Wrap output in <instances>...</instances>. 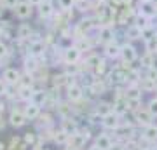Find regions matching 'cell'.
<instances>
[{
	"instance_id": "obj_1",
	"label": "cell",
	"mask_w": 157,
	"mask_h": 150,
	"mask_svg": "<svg viewBox=\"0 0 157 150\" xmlns=\"http://www.w3.org/2000/svg\"><path fill=\"white\" fill-rule=\"evenodd\" d=\"M32 14H33V6L30 4L28 0H21L16 6V9H14V16H16L17 19H21V21L32 17Z\"/></svg>"
},
{
	"instance_id": "obj_2",
	"label": "cell",
	"mask_w": 157,
	"mask_h": 150,
	"mask_svg": "<svg viewBox=\"0 0 157 150\" xmlns=\"http://www.w3.org/2000/svg\"><path fill=\"white\" fill-rule=\"evenodd\" d=\"M121 58L122 61H128V63H135L136 58H138V52H136L135 45L131 42H126V44L121 45Z\"/></svg>"
},
{
	"instance_id": "obj_3",
	"label": "cell",
	"mask_w": 157,
	"mask_h": 150,
	"mask_svg": "<svg viewBox=\"0 0 157 150\" xmlns=\"http://www.w3.org/2000/svg\"><path fill=\"white\" fill-rule=\"evenodd\" d=\"M80 54H82V51L78 49L77 45H72L68 49H63V61H65V65H68V63H78Z\"/></svg>"
},
{
	"instance_id": "obj_4",
	"label": "cell",
	"mask_w": 157,
	"mask_h": 150,
	"mask_svg": "<svg viewBox=\"0 0 157 150\" xmlns=\"http://www.w3.org/2000/svg\"><path fill=\"white\" fill-rule=\"evenodd\" d=\"M101 126L105 129H119V126H121V115L115 113V112H110L108 115L103 117Z\"/></svg>"
},
{
	"instance_id": "obj_5",
	"label": "cell",
	"mask_w": 157,
	"mask_h": 150,
	"mask_svg": "<svg viewBox=\"0 0 157 150\" xmlns=\"http://www.w3.org/2000/svg\"><path fill=\"white\" fill-rule=\"evenodd\" d=\"M138 9H140V14H145L148 17L157 14V7H155V2L154 0H140Z\"/></svg>"
},
{
	"instance_id": "obj_6",
	"label": "cell",
	"mask_w": 157,
	"mask_h": 150,
	"mask_svg": "<svg viewBox=\"0 0 157 150\" xmlns=\"http://www.w3.org/2000/svg\"><path fill=\"white\" fill-rule=\"evenodd\" d=\"M2 79H4L6 84H9V86H16V84H19V80H21V73L17 72L16 68H6L4 73H2Z\"/></svg>"
},
{
	"instance_id": "obj_7",
	"label": "cell",
	"mask_w": 157,
	"mask_h": 150,
	"mask_svg": "<svg viewBox=\"0 0 157 150\" xmlns=\"http://www.w3.org/2000/svg\"><path fill=\"white\" fill-rule=\"evenodd\" d=\"M135 121L138 124H140V126H143V128H145V126H148V124H150V121H152V113L150 112H148V108H136L135 110Z\"/></svg>"
},
{
	"instance_id": "obj_8",
	"label": "cell",
	"mask_w": 157,
	"mask_h": 150,
	"mask_svg": "<svg viewBox=\"0 0 157 150\" xmlns=\"http://www.w3.org/2000/svg\"><path fill=\"white\" fill-rule=\"evenodd\" d=\"M47 51V45H45L44 40H35L30 44V49H28V54L33 56V58H42Z\"/></svg>"
},
{
	"instance_id": "obj_9",
	"label": "cell",
	"mask_w": 157,
	"mask_h": 150,
	"mask_svg": "<svg viewBox=\"0 0 157 150\" xmlns=\"http://www.w3.org/2000/svg\"><path fill=\"white\" fill-rule=\"evenodd\" d=\"M82 96H84V89L80 87L78 84H72V86H68L67 87V98L73 103H77V101L82 100Z\"/></svg>"
},
{
	"instance_id": "obj_10",
	"label": "cell",
	"mask_w": 157,
	"mask_h": 150,
	"mask_svg": "<svg viewBox=\"0 0 157 150\" xmlns=\"http://www.w3.org/2000/svg\"><path fill=\"white\" fill-rule=\"evenodd\" d=\"M26 115H25V112L21 110H12L11 115H9V124H11L12 128H21L26 124Z\"/></svg>"
},
{
	"instance_id": "obj_11",
	"label": "cell",
	"mask_w": 157,
	"mask_h": 150,
	"mask_svg": "<svg viewBox=\"0 0 157 150\" xmlns=\"http://www.w3.org/2000/svg\"><path fill=\"white\" fill-rule=\"evenodd\" d=\"M25 115H26V119L28 121H35V119H39L40 113H42V110H40V105L39 103H35V101H28V105L25 106Z\"/></svg>"
},
{
	"instance_id": "obj_12",
	"label": "cell",
	"mask_w": 157,
	"mask_h": 150,
	"mask_svg": "<svg viewBox=\"0 0 157 150\" xmlns=\"http://www.w3.org/2000/svg\"><path fill=\"white\" fill-rule=\"evenodd\" d=\"M98 39H100V42H103V44L113 42V40H115V30H113V26H100Z\"/></svg>"
},
{
	"instance_id": "obj_13",
	"label": "cell",
	"mask_w": 157,
	"mask_h": 150,
	"mask_svg": "<svg viewBox=\"0 0 157 150\" xmlns=\"http://www.w3.org/2000/svg\"><path fill=\"white\" fill-rule=\"evenodd\" d=\"M33 35V28L30 26L28 23H21L16 28V39L17 40H30Z\"/></svg>"
},
{
	"instance_id": "obj_14",
	"label": "cell",
	"mask_w": 157,
	"mask_h": 150,
	"mask_svg": "<svg viewBox=\"0 0 157 150\" xmlns=\"http://www.w3.org/2000/svg\"><path fill=\"white\" fill-rule=\"evenodd\" d=\"M105 56L107 58H110V60H115V58H119L121 56V45L113 40V42H108V44H105Z\"/></svg>"
},
{
	"instance_id": "obj_15",
	"label": "cell",
	"mask_w": 157,
	"mask_h": 150,
	"mask_svg": "<svg viewBox=\"0 0 157 150\" xmlns=\"http://www.w3.org/2000/svg\"><path fill=\"white\" fill-rule=\"evenodd\" d=\"M37 7H39L40 17L47 19V17L54 16V7H52V2H51V0H44V2H42L40 6H37Z\"/></svg>"
},
{
	"instance_id": "obj_16",
	"label": "cell",
	"mask_w": 157,
	"mask_h": 150,
	"mask_svg": "<svg viewBox=\"0 0 157 150\" xmlns=\"http://www.w3.org/2000/svg\"><path fill=\"white\" fill-rule=\"evenodd\" d=\"M61 129L68 134V136H72V134H75L78 131V126H77L75 121H72L70 117H67V119H63L61 121Z\"/></svg>"
},
{
	"instance_id": "obj_17",
	"label": "cell",
	"mask_w": 157,
	"mask_h": 150,
	"mask_svg": "<svg viewBox=\"0 0 157 150\" xmlns=\"http://www.w3.org/2000/svg\"><path fill=\"white\" fill-rule=\"evenodd\" d=\"M94 143H96V147H98V148H101V150H108L113 145L108 134H100V136H96Z\"/></svg>"
},
{
	"instance_id": "obj_18",
	"label": "cell",
	"mask_w": 157,
	"mask_h": 150,
	"mask_svg": "<svg viewBox=\"0 0 157 150\" xmlns=\"http://www.w3.org/2000/svg\"><path fill=\"white\" fill-rule=\"evenodd\" d=\"M154 60H155V54L154 52H150V51H145L143 54H141V58H140V63H141V67L143 68H152L154 67Z\"/></svg>"
},
{
	"instance_id": "obj_19",
	"label": "cell",
	"mask_w": 157,
	"mask_h": 150,
	"mask_svg": "<svg viewBox=\"0 0 157 150\" xmlns=\"http://www.w3.org/2000/svg\"><path fill=\"white\" fill-rule=\"evenodd\" d=\"M126 39H129V40H141V30L136 25H129L128 26V30H126Z\"/></svg>"
},
{
	"instance_id": "obj_20",
	"label": "cell",
	"mask_w": 157,
	"mask_h": 150,
	"mask_svg": "<svg viewBox=\"0 0 157 150\" xmlns=\"http://www.w3.org/2000/svg\"><path fill=\"white\" fill-rule=\"evenodd\" d=\"M133 25H136V26L140 28V30H145V28L150 26V17L145 16V14H136L135 21H133Z\"/></svg>"
},
{
	"instance_id": "obj_21",
	"label": "cell",
	"mask_w": 157,
	"mask_h": 150,
	"mask_svg": "<svg viewBox=\"0 0 157 150\" xmlns=\"http://www.w3.org/2000/svg\"><path fill=\"white\" fill-rule=\"evenodd\" d=\"M143 138H147L148 141H157V126H154V124H148V126H145Z\"/></svg>"
},
{
	"instance_id": "obj_22",
	"label": "cell",
	"mask_w": 157,
	"mask_h": 150,
	"mask_svg": "<svg viewBox=\"0 0 157 150\" xmlns=\"http://www.w3.org/2000/svg\"><path fill=\"white\" fill-rule=\"evenodd\" d=\"M113 103H108V101H100V103H98V106H96V112H98V113H100V115H108V113H110V112H113Z\"/></svg>"
},
{
	"instance_id": "obj_23",
	"label": "cell",
	"mask_w": 157,
	"mask_h": 150,
	"mask_svg": "<svg viewBox=\"0 0 157 150\" xmlns=\"http://www.w3.org/2000/svg\"><path fill=\"white\" fill-rule=\"evenodd\" d=\"M80 51H89L91 47H93V40H91V37H84V39L77 40V44H75Z\"/></svg>"
},
{
	"instance_id": "obj_24",
	"label": "cell",
	"mask_w": 157,
	"mask_h": 150,
	"mask_svg": "<svg viewBox=\"0 0 157 150\" xmlns=\"http://www.w3.org/2000/svg\"><path fill=\"white\" fill-rule=\"evenodd\" d=\"M75 2L77 0H58V6L61 11H67V9H73L75 7Z\"/></svg>"
},
{
	"instance_id": "obj_25",
	"label": "cell",
	"mask_w": 157,
	"mask_h": 150,
	"mask_svg": "<svg viewBox=\"0 0 157 150\" xmlns=\"http://www.w3.org/2000/svg\"><path fill=\"white\" fill-rule=\"evenodd\" d=\"M147 108H148V112L152 113V117H157V96H155V98H152V100L148 101Z\"/></svg>"
},
{
	"instance_id": "obj_26",
	"label": "cell",
	"mask_w": 157,
	"mask_h": 150,
	"mask_svg": "<svg viewBox=\"0 0 157 150\" xmlns=\"http://www.w3.org/2000/svg\"><path fill=\"white\" fill-rule=\"evenodd\" d=\"M19 2H21V0H0V4L6 7V9H12V11L16 9V6Z\"/></svg>"
},
{
	"instance_id": "obj_27",
	"label": "cell",
	"mask_w": 157,
	"mask_h": 150,
	"mask_svg": "<svg viewBox=\"0 0 157 150\" xmlns=\"http://www.w3.org/2000/svg\"><path fill=\"white\" fill-rule=\"evenodd\" d=\"M147 77H148V79H152L154 82H157V68H155V67L148 68V70H147Z\"/></svg>"
},
{
	"instance_id": "obj_28",
	"label": "cell",
	"mask_w": 157,
	"mask_h": 150,
	"mask_svg": "<svg viewBox=\"0 0 157 150\" xmlns=\"http://www.w3.org/2000/svg\"><path fill=\"white\" fill-rule=\"evenodd\" d=\"M7 52H9V47L0 40V60H4V58L7 56Z\"/></svg>"
},
{
	"instance_id": "obj_29",
	"label": "cell",
	"mask_w": 157,
	"mask_h": 150,
	"mask_svg": "<svg viewBox=\"0 0 157 150\" xmlns=\"http://www.w3.org/2000/svg\"><path fill=\"white\" fill-rule=\"evenodd\" d=\"M7 89H9V84H6V80H4V79H0V96L6 94Z\"/></svg>"
},
{
	"instance_id": "obj_30",
	"label": "cell",
	"mask_w": 157,
	"mask_h": 150,
	"mask_svg": "<svg viewBox=\"0 0 157 150\" xmlns=\"http://www.w3.org/2000/svg\"><path fill=\"white\" fill-rule=\"evenodd\" d=\"M25 141H26L28 145H33L35 143V134L33 133H26L25 134Z\"/></svg>"
},
{
	"instance_id": "obj_31",
	"label": "cell",
	"mask_w": 157,
	"mask_h": 150,
	"mask_svg": "<svg viewBox=\"0 0 157 150\" xmlns=\"http://www.w3.org/2000/svg\"><path fill=\"white\" fill-rule=\"evenodd\" d=\"M121 4H122L121 7H131L133 6V0H121Z\"/></svg>"
},
{
	"instance_id": "obj_32",
	"label": "cell",
	"mask_w": 157,
	"mask_h": 150,
	"mask_svg": "<svg viewBox=\"0 0 157 150\" xmlns=\"http://www.w3.org/2000/svg\"><path fill=\"white\" fill-rule=\"evenodd\" d=\"M108 150H126V147H122V145H112Z\"/></svg>"
},
{
	"instance_id": "obj_33",
	"label": "cell",
	"mask_w": 157,
	"mask_h": 150,
	"mask_svg": "<svg viewBox=\"0 0 157 150\" xmlns=\"http://www.w3.org/2000/svg\"><path fill=\"white\" fill-rule=\"evenodd\" d=\"M28 2L32 4V6H40V4H42L44 0H28Z\"/></svg>"
},
{
	"instance_id": "obj_34",
	"label": "cell",
	"mask_w": 157,
	"mask_h": 150,
	"mask_svg": "<svg viewBox=\"0 0 157 150\" xmlns=\"http://www.w3.org/2000/svg\"><path fill=\"white\" fill-rule=\"evenodd\" d=\"M4 11H6V7L2 6V4H0V17L4 16Z\"/></svg>"
},
{
	"instance_id": "obj_35",
	"label": "cell",
	"mask_w": 157,
	"mask_h": 150,
	"mask_svg": "<svg viewBox=\"0 0 157 150\" xmlns=\"http://www.w3.org/2000/svg\"><path fill=\"white\" fill-rule=\"evenodd\" d=\"M2 33H4V28L0 26V39H2Z\"/></svg>"
},
{
	"instance_id": "obj_36",
	"label": "cell",
	"mask_w": 157,
	"mask_h": 150,
	"mask_svg": "<svg viewBox=\"0 0 157 150\" xmlns=\"http://www.w3.org/2000/svg\"><path fill=\"white\" fill-rule=\"evenodd\" d=\"M4 148H6V145H4V143H0V150H4Z\"/></svg>"
},
{
	"instance_id": "obj_37",
	"label": "cell",
	"mask_w": 157,
	"mask_h": 150,
	"mask_svg": "<svg viewBox=\"0 0 157 150\" xmlns=\"http://www.w3.org/2000/svg\"><path fill=\"white\" fill-rule=\"evenodd\" d=\"M154 54H155V58H157V49H155V52H154Z\"/></svg>"
},
{
	"instance_id": "obj_38",
	"label": "cell",
	"mask_w": 157,
	"mask_h": 150,
	"mask_svg": "<svg viewBox=\"0 0 157 150\" xmlns=\"http://www.w3.org/2000/svg\"><path fill=\"white\" fill-rule=\"evenodd\" d=\"M155 42H157V32H155Z\"/></svg>"
},
{
	"instance_id": "obj_39",
	"label": "cell",
	"mask_w": 157,
	"mask_h": 150,
	"mask_svg": "<svg viewBox=\"0 0 157 150\" xmlns=\"http://www.w3.org/2000/svg\"><path fill=\"white\" fill-rule=\"evenodd\" d=\"M141 150H148V148H141Z\"/></svg>"
},
{
	"instance_id": "obj_40",
	"label": "cell",
	"mask_w": 157,
	"mask_h": 150,
	"mask_svg": "<svg viewBox=\"0 0 157 150\" xmlns=\"http://www.w3.org/2000/svg\"><path fill=\"white\" fill-rule=\"evenodd\" d=\"M0 61H2V60H0Z\"/></svg>"
}]
</instances>
